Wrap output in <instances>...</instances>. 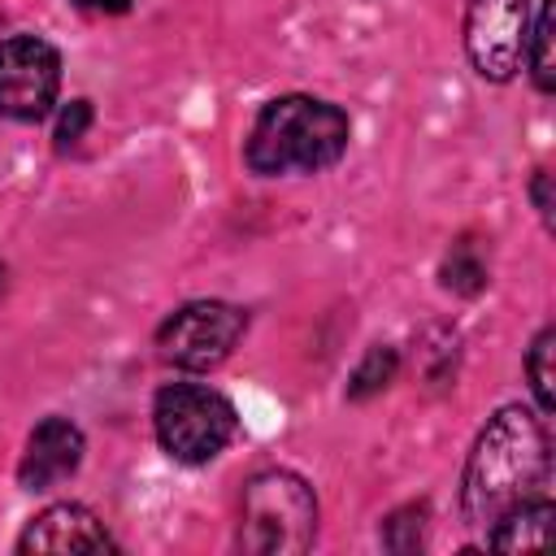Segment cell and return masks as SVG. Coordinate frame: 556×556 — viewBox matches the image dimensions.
I'll return each instance as SVG.
<instances>
[{
  "instance_id": "1",
  "label": "cell",
  "mask_w": 556,
  "mask_h": 556,
  "mask_svg": "<svg viewBox=\"0 0 556 556\" xmlns=\"http://www.w3.org/2000/svg\"><path fill=\"white\" fill-rule=\"evenodd\" d=\"M552 473V456H547V434L543 421L517 404L500 408L465 465V482H460V504L469 526L491 530L504 513H513L526 500H539Z\"/></svg>"
},
{
  "instance_id": "2",
  "label": "cell",
  "mask_w": 556,
  "mask_h": 556,
  "mask_svg": "<svg viewBox=\"0 0 556 556\" xmlns=\"http://www.w3.org/2000/svg\"><path fill=\"white\" fill-rule=\"evenodd\" d=\"M348 113L339 104L313 96H278L269 100L248 135V169L261 178L278 174H317L334 165L348 148Z\"/></svg>"
},
{
  "instance_id": "3",
  "label": "cell",
  "mask_w": 556,
  "mask_h": 556,
  "mask_svg": "<svg viewBox=\"0 0 556 556\" xmlns=\"http://www.w3.org/2000/svg\"><path fill=\"white\" fill-rule=\"evenodd\" d=\"M317 534V500L308 482L291 469H265L243 486L239 547L252 556H295L308 552Z\"/></svg>"
},
{
  "instance_id": "4",
  "label": "cell",
  "mask_w": 556,
  "mask_h": 556,
  "mask_svg": "<svg viewBox=\"0 0 556 556\" xmlns=\"http://www.w3.org/2000/svg\"><path fill=\"white\" fill-rule=\"evenodd\" d=\"M152 426H156L161 447L174 460L204 465V460H213L235 439V408L213 387L174 382V387H161L156 391Z\"/></svg>"
},
{
  "instance_id": "5",
  "label": "cell",
  "mask_w": 556,
  "mask_h": 556,
  "mask_svg": "<svg viewBox=\"0 0 556 556\" xmlns=\"http://www.w3.org/2000/svg\"><path fill=\"white\" fill-rule=\"evenodd\" d=\"M243 326H248L243 308L222 304V300H195V304H182L178 313H169L161 321L156 348L178 369H213L230 356Z\"/></svg>"
},
{
  "instance_id": "6",
  "label": "cell",
  "mask_w": 556,
  "mask_h": 556,
  "mask_svg": "<svg viewBox=\"0 0 556 556\" xmlns=\"http://www.w3.org/2000/svg\"><path fill=\"white\" fill-rule=\"evenodd\" d=\"M61 87V56L39 35H13L0 43V117L39 122Z\"/></svg>"
},
{
  "instance_id": "7",
  "label": "cell",
  "mask_w": 556,
  "mask_h": 556,
  "mask_svg": "<svg viewBox=\"0 0 556 556\" xmlns=\"http://www.w3.org/2000/svg\"><path fill=\"white\" fill-rule=\"evenodd\" d=\"M530 0H469L465 52L473 70L491 83H508L526 61Z\"/></svg>"
},
{
  "instance_id": "8",
  "label": "cell",
  "mask_w": 556,
  "mask_h": 556,
  "mask_svg": "<svg viewBox=\"0 0 556 556\" xmlns=\"http://www.w3.org/2000/svg\"><path fill=\"white\" fill-rule=\"evenodd\" d=\"M83 460V430L70 417H43L22 452L17 465V482L26 491H48L56 482H65Z\"/></svg>"
},
{
  "instance_id": "9",
  "label": "cell",
  "mask_w": 556,
  "mask_h": 556,
  "mask_svg": "<svg viewBox=\"0 0 556 556\" xmlns=\"http://www.w3.org/2000/svg\"><path fill=\"white\" fill-rule=\"evenodd\" d=\"M113 539L104 521L83 504H52L17 539V552H109Z\"/></svg>"
},
{
  "instance_id": "10",
  "label": "cell",
  "mask_w": 556,
  "mask_h": 556,
  "mask_svg": "<svg viewBox=\"0 0 556 556\" xmlns=\"http://www.w3.org/2000/svg\"><path fill=\"white\" fill-rule=\"evenodd\" d=\"M547 530H552V504L539 495V500H526V504H517L513 513H504V517L486 530V543H491L495 552L547 547Z\"/></svg>"
},
{
  "instance_id": "11",
  "label": "cell",
  "mask_w": 556,
  "mask_h": 556,
  "mask_svg": "<svg viewBox=\"0 0 556 556\" xmlns=\"http://www.w3.org/2000/svg\"><path fill=\"white\" fill-rule=\"evenodd\" d=\"M439 274H443V287H447V291H456V295H478V291L486 287V261H482L478 239L460 235V239L447 248Z\"/></svg>"
},
{
  "instance_id": "12",
  "label": "cell",
  "mask_w": 556,
  "mask_h": 556,
  "mask_svg": "<svg viewBox=\"0 0 556 556\" xmlns=\"http://www.w3.org/2000/svg\"><path fill=\"white\" fill-rule=\"evenodd\" d=\"M552 39H556V4H552V0H543L539 22L530 26V39H526V56H530V74H534V87H539V91H552V87H556Z\"/></svg>"
},
{
  "instance_id": "13",
  "label": "cell",
  "mask_w": 556,
  "mask_h": 556,
  "mask_svg": "<svg viewBox=\"0 0 556 556\" xmlns=\"http://www.w3.org/2000/svg\"><path fill=\"white\" fill-rule=\"evenodd\" d=\"M552 352H556V330L543 326L539 339L530 343V356H526V369H530V387H534V400L543 413H552L556 395H552Z\"/></svg>"
},
{
  "instance_id": "14",
  "label": "cell",
  "mask_w": 556,
  "mask_h": 556,
  "mask_svg": "<svg viewBox=\"0 0 556 556\" xmlns=\"http://www.w3.org/2000/svg\"><path fill=\"white\" fill-rule=\"evenodd\" d=\"M391 378H395V352H391V348H369L365 361L356 365L352 382H348V395H352V400H369V395L382 391Z\"/></svg>"
},
{
  "instance_id": "15",
  "label": "cell",
  "mask_w": 556,
  "mask_h": 556,
  "mask_svg": "<svg viewBox=\"0 0 556 556\" xmlns=\"http://www.w3.org/2000/svg\"><path fill=\"white\" fill-rule=\"evenodd\" d=\"M421 530H426V504H408V508H400V513L387 517L382 543L391 552H417L421 547Z\"/></svg>"
},
{
  "instance_id": "16",
  "label": "cell",
  "mask_w": 556,
  "mask_h": 556,
  "mask_svg": "<svg viewBox=\"0 0 556 556\" xmlns=\"http://www.w3.org/2000/svg\"><path fill=\"white\" fill-rule=\"evenodd\" d=\"M87 126H91V104L70 100V109H61V122H56V148H74Z\"/></svg>"
},
{
  "instance_id": "17",
  "label": "cell",
  "mask_w": 556,
  "mask_h": 556,
  "mask_svg": "<svg viewBox=\"0 0 556 556\" xmlns=\"http://www.w3.org/2000/svg\"><path fill=\"white\" fill-rule=\"evenodd\" d=\"M70 4L83 9V13H91V17H117V13L130 9V0H70Z\"/></svg>"
},
{
  "instance_id": "18",
  "label": "cell",
  "mask_w": 556,
  "mask_h": 556,
  "mask_svg": "<svg viewBox=\"0 0 556 556\" xmlns=\"http://www.w3.org/2000/svg\"><path fill=\"white\" fill-rule=\"evenodd\" d=\"M547 182H552V174H547V169H539V174H534V182H530V195H534V204H539L543 222L552 226V191H547Z\"/></svg>"
},
{
  "instance_id": "19",
  "label": "cell",
  "mask_w": 556,
  "mask_h": 556,
  "mask_svg": "<svg viewBox=\"0 0 556 556\" xmlns=\"http://www.w3.org/2000/svg\"><path fill=\"white\" fill-rule=\"evenodd\" d=\"M0 295H4V265H0Z\"/></svg>"
}]
</instances>
